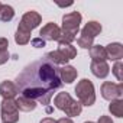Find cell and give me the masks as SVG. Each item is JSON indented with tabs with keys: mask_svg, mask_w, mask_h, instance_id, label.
Instances as JSON below:
<instances>
[{
	"mask_svg": "<svg viewBox=\"0 0 123 123\" xmlns=\"http://www.w3.org/2000/svg\"><path fill=\"white\" fill-rule=\"evenodd\" d=\"M64 58H67L68 61L77 56V49L75 46H73L71 43H58V49H56Z\"/></svg>",
	"mask_w": 123,
	"mask_h": 123,
	"instance_id": "cell-15",
	"label": "cell"
},
{
	"mask_svg": "<svg viewBox=\"0 0 123 123\" xmlns=\"http://www.w3.org/2000/svg\"><path fill=\"white\" fill-rule=\"evenodd\" d=\"M18 94H19V90H18V86L15 83L6 80L0 84V96L3 98H15Z\"/></svg>",
	"mask_w": 123,
	"mask_h": 123,
	"instance_id": "cell-12",
	"label": "cell"
},
{
	"mask_svg": "<svg viewBox=\"0 0 123 123\" xmlns=\"http://www.w3.org/2000/svg\"><path fill=\"white\" fill-rule=\"evenodd\" d=\"M45 58H46L48 61H51V62H54V64H59V65H67V62H68V59L64 58L58 51H51V52H48Z\"/></svg>",
	"mask_w": 123,
	"mask_h": 123,
	"instance_id": "cell-21",
	"label": "cell"
},
{
	"mask_svg": "<svg viewBox=\"0 0 123 123\" xmlns=\"http://www.w3.org/2000/svg\"><path fill=\"white\" fill-rule=\"evenodd\" d=\"M104 49H106L107 59H110V61H120L123 58V45L119 42L109 43Z\"/></svg>",
	"mask_w": 123,
	"mask_h": 123,
	"instance_id": "cell-11",
	"label": "cell"
},
{
	"mask_svg": "<svg viewBox=\"0 0 123 123\" xmlns=\"http://www.w3.org/2000/svg\"><path fill=\"white\" fill-rule=\"evenodd\" d=\"M16 106H18V109L22 110V111H32V110L36 109V101H35V100H31V98H28V97L20 96V97L16 100Z\"/></svg>",
	"mask_w": 123,
	"mask_h": 123,
	"instance_id": "cell-16",
	"label": "cell"
},
{
	"mask_svg": "<svg viewBox=\"0 0 123 123\" xmlns=\"http://www.w3.org/2000/svg\"><path fill=\"white\" fill-rule=\"evenodd\" d=\"M15 18V10L9 5H2L0 6V20L2 22H10Z\"/></svg>",
	"mask_w": 123,
	"mask_h": 123,
	"instance_id": "cell-19",
	"label": "cell"
},
{
	"mask_svg": "<svg viewBox=\"0 0 123 123\" xmlns=\"http://www.w3.org/2000/svg\"><path fill=\"white\" fill-rule=\"evenodd\" d=\"M41 22H42V16H41L38 12H35V10H29V12H26V13L22 16L19 25H22L23 28H26L28 31L32 32L35 28L39 26Z\"/></svg>",
	"mask_w": 123,
	"mask_h": 123,
	"instance_id": "cell-8",
	"label": "cell"
},
{
	"mask_svg": "<svg viewBox=\"0 0 123 123\" xmlns=\"http://www.w3.org/2000/svg\"><path fill=\"white\" fill-rule=\"evenodd\" d=\"M90 58L93 61H106L107 55H106V49L101 45H93L90 48Z\"/></svg>",
	"mask_w": 123,
	"mask_h": 123,
	"instance_id": "cell-17",
	"label": "cell"
},
{
	"mask_svg": "<svg viewBox=\"0 0 123 123\" xmlns=\"http://www.w3.org/2000/svg\"><path fill=\"white\" fill-rule=\"evenodd\" d=\"M90 70L93 75H96L97 78H106L110 73V67L106 61H91Z\"/></svg>",
	"mask_w": 123,
	"mask_h": 123,
	"instance_id": "cell-10",
	"label": "cell"
},
{
	"mask_svg": "<svg viewBox=\"0 0 123 123\" xmlns=\"http://www.w3.org/2000/svg\"><path fill=\"white\" fill-rule=\"evenodd\" d=\"M97 123H114V122L111 120L110 116H100V119H98Z\"/></svg>",
	"mask_w": 123,
	"mask_h": 123,
	"instance_id": "cell-25",
	"label": "cell"
},
{
	"mask_svg": "<svg viewBox=\"0 0 123 123\" xmlns=\"http://www.w3.org/2000/svg\"><path fill=\"white\" fill-rule=\"evenodd\" d=\"M58 74H59V80L61 83H65V84H71L73 81H75L77 75H78V71L73 67V65H64L58 70Z\"/></svg>",
	"mask_w": 123,
	"mask_h": 123,
	"instance_id": "cell-9",
	"label": "cell"
},
{
	"mask_svg": "<svg viewBox=\"0 0 123 123\" xmlns=\"http://www.w3.org/2000/svg\"><path fill=\"white\" fill-rule=\"evenodd\" d=\"M0 6H2V2H0Z\"/></svg>",
	"mask_w": 123,
	"mask_h": 123,
	"instance_id": "cell-29",
	"label": "cell"
},
{
	"mask_svg": "<svg viewBox=\"0 0 123 123\" xmlns=\"http://www.w3.org/2000/svg\"><path fill=\"white\" fill-rule=\"evenodd\" d=\"M18 90L22 96L31 100H38L42 104H48L52 93L62 86L58 75V70L48 61H39L25 68L23 74L18 77Z\"/></svg>",
	"mask_w": 123,
	"mask_h": 123,
	"instance_id": "cell-1",
	"label": "cell"
},
{
	"mask_svg": "<svg viewBox=\"0 0 123 123\" xmlns=\"http://www.w3.org/2000/svg\"><path fill=\"white\" fill-rule=\"evenodd\" d=\"M39 123H56V120H55V119H52V117H43Z\"/></svg>",
	"mask_w": 123,
	"mask_h": 123,
	"instance_id": "cell-27",
	"label": "cell"
},
{
	"mask_svg": "<svg viewBox=\"0 0 123 123\" xmlns=\"http://www.w3.org/2000/svg\"><path fill=\"white\" fill-rule=\"evenodd\" d=\"M81 19L83 16L80 12H71L62 16V28H61V36L58 39V43H71L75 39V35L80 31Z\"/></svg>",
	"mask_w": 123,
	"mask_h": 123,
	"instance_id": "cell-2",
	"label": "cell"
},
{
	"mask_svg": "<svg viewBox=\"0 0 123 123\" xmlns=\"http://www.w3.org/2000/svg\"><path fill=\"white\" fill-rule=\"evenodd\" d=\"M101 25L96 20H90L88 23H86V26L81 29V36H86V38H90V39H94L97 35L101 33Z\"/></svg>",
	"mask_w": 123,
	"mask_h": 123,
	"instance_id": "cell-13",
	"label": "cell"
},
{
	"mask_svg": "<svg viewBox=\"0 0 123 123\" xmlns=\"http://www.w3.org/2000/svg\"><path fill=\"white\" fill-rule=\"evenodd\" d=\"M3 123H18L19 122V109L16 106L15 98H3L0 104Z\"/></svg>",
	"mask_w": 123,
	"mask_h": 123,
	"instance_id": "cell-5",
	"label": "cell"
},
{
	"mask_svg": "<svg viewBox=\"0 0 123 123\" xmlns=\"http://www.w3.org/2000/svg\"><path fill=\"white\" fill-rule=\"evenodd\" d=\"M75 94L78 98V103L81 106H93L96 103V90L94 84L88 78H83L75 86Z\"/></svg>",
	"mask_w": 123,
	"mask_h": 123,
	"instance_id": "cell-4",
	"label": "cell"
},
{
	"mask_svg": "<svg viewBox=\"0 0 123 123\" xmlns=\"http://www.w3.org/2000/svg\"><path fill=\"white\" fill-rule=\"evenodd\" d=\"M9 59V41L6 38H0V65L7 62Z\"/></svg>",
	"mask_w": 123,
	"mask_h": 123,
	"instance_id": "cell-18",
	"label": "cell"
},
{
	"mask_svg": "<svg viewBox=\"0 0 123 123\" xmlns=\"http://www.w3.org/2000/svg\"><path fill=\"white\" fill-rule=\"evenodd\" d=\"M93 41H94V39H90V38H86V36H81V35L77 38L78 46H81V48H84V49H90V48L93 46Z\"/></svg>",
	"mask_w": 123,
	"mask_h": 123,
	"instance_id": "cell-22",
	"label": "cell"
},
{
	"mask_svg": "<svg viewBox=\"0 0 123 123\" xmlns=\"http://www.w3.org/2000/svg\"><path fill=\"white\" fill-rule=\"evenodd\" d=\"M29 41H31V31H28L26 28L19 25L16 35H15V42L18 45H26V43H29Z\"/></svg>",
	"mask_w": 123,
	"mask_h": 123,
	"instance_id": "cell-14",
	"label": "cell"
},
{
	"mask_svg": "<svg viewBox=\"0 0 123 123\" xmlns=\"http://www.w3.org/2000/svg\"><path fill=\"white\" fill-rule=\"evenodd\" d=\"M111 71H113L114 77L117 78V81H122V80H123V74H122V71H123V64L120 62V61H116V64L113 65Z\"/></svg>",
	"mask_w": 123,
	"mask_h": 123,
	"instance_id": "cell-23",
	"label": "cell"
},
{
	"mask_svg": "<svg viewBox=\"0 0 123 123\" xmlns=\"http://www.w3.org/2000/svg\"><path fill=\"white\" fill-rule=\"evenodd\" d=\"M100 91H101V96L104 100H109V101L119 100L123 96V84L122 83L116 84L111 81H104L100 87Z\"/></svg>",
	"mask_w": 123,
	"mask_h": 123,
	"instance_id": "cell-6",
	"label": "cell"
},
{
	"mask_svg": "<svg viewBox=\"0 0 123 123\" xmlns=\"http://www.w3.org/2000/svg\"><path fill=\"white\" fill-rule=\"evenodd\" d=\"M84 123H94V122H84Z\"/></svg>",
	"mask_w": 123,
	"mask_h": 123,
	"instance_id": "cell-28",
	"label": "cell"
},
{
	"mask_svg": "<svg viewBox=\"0 0 123 123\" xmlns=\"http://www.w3.org/2000/svg\"><path fill=\"white\" fill-rule=\"evenodd\" d=\"M56 123H74L70 117H61V119H58L56 120Z\"/></svg>",
	"mask_w": 123,
	"mask_h": 123,
	"instance_id": "cell-26",
	"label": "cell"
},
{
	"mask_svg": "<svg viewBox=\"0 0 123 123\" xmlns=\"http://www.w3.org/2000/svg\"><path fill=\"white\" fill-rule=\"evenodd\" d=\"M54 106L64 111L68 117H75V116H80L81 110H83V106L75 101L67 91H62V93H58L54 98Z\"/></svg>",
	"mask_w": 123,
	"mask_h": 123,
	"instance_id": "cell-3",
	"label": "cell"
},
{
	"mask_svg": "<svg viewBox=\"0 0 123 123\" xmlns=\"http://www.w3.org/2000/svg\"><path fill=\"white\" fill-rule=\"evenodd\" d=\"M61 36V28L52 22L46 23L41 31H39V38L46 42V41H58Z\"/></svg>",
	"mask_w": 123,
	"mask_h": 123,
	"instance_id": "cell-7",
	"label": "cell"
},
{
	"mask_svg": "<svg viewBox=\"0 0 123 123\" xmlns=\"http://www.w3.org/2000/svg\"><path fill=\"white\" fill-rule=\"evenodd\" d=\"M109 110H110V113H111L113 116H116V117H123V100L119 98V100L110 101Z\"/></svg>",
	"mask_w": 123,
	"mask_h": 123,
	"instance_id": "cell-20",
	"label": "cell"
},
{
	"mask_svg": "<svg viewBox=\"0 0 123 123\" xmlns=\"http://www.w3.org/2000/svg\"><path fill=\"white\" fill-rule=\"evenodd\" d=\"M31 43H32V46H35V48H43V46H45V42H43L41 38L32 39V41H31Z\"/></svg>",
	"mask_w": 123,
	"mask_h": 123,
	"instance_id": "cell-24",
	"label": "cell"
}]
</instances>
